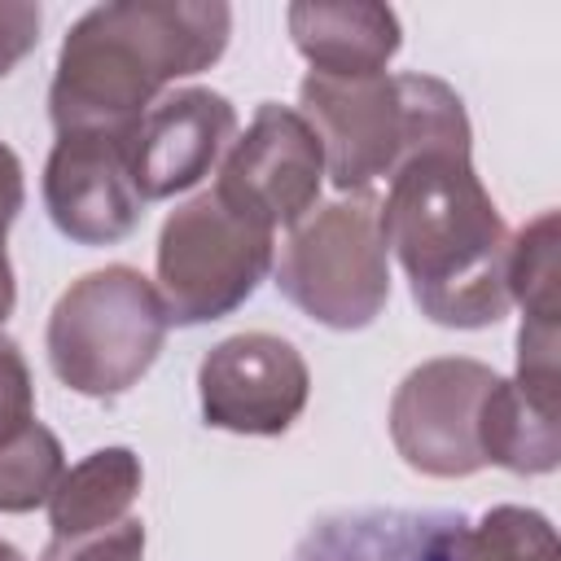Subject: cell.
<instances>
[{"instance_id": "1", "label": "cell", "mask_w": 561, "mask_h": 561, "mask_svg": "<svg viewBox=\"0 0 561 561\" xmlns=\"http://www.w3.org/2000/svg\"><path fill=\"white\" fill-rule=\"evenodd\" d=\"M232 35L224 0H110L61 39L48 118L57 136H131L175 79L210 70Z\"/></svg>"}, {"instance_id": "2", "label": "cell", "mask_w": 561, "mask_h": 561, "mask_svg": "<svg viewBox=\"0 0 561 561\" xmlns=\"http://www.w3.org/2000/svg\"><path fill=\"white\" fill-rule=\"evenodd\" d=\"M381 232L425 320L491 329L508 316L513 232L482 188L469 149L412 158L386 188Z\"/></svg>"}, {"instance_id": "3", "label": "cell", "mask_w": 561, "mask_h": 561, "mask_svg": "<svg viewBox=\"0 0 561 561\" xmlns=\"http://www.w3.org/2000/svg\"><path fill=\"white\" fill-rule=\"evenodd\" d=\"M298 114L324 149V175L342 193H373L390 184L412 158L438 149H473L465 101L438 75H368L298 83Z\"/></svg>"}, {"instance_id": "4", "label": "cell", "mask_w": 561, "mask_h": 561, "mask_svg": "<svg viewBox=\"0 0 561 561\" xmlns=\"http://www.w3.org/2000/svg\"><path fill=\"white\" fill-rule=\"evenodd\" d=\"M167 307L158 285L127 263L83 272L48 311L44 351L53 377L88 399L127 394L162 355Z\"/></svg>"}, {"instance_id": "5", "label": "cell", "mask_w": 561, "mask_h": 561, "mask_svg": "<svg viewBox=\"0 0 561 561\" xmlns=\"http://www.w3.org/2000/svg\"><path fill=\"white\" fill-rule=\"evenodd\" d=\"M276 289L316 324L355 333L390 302V250L381 232V202L346 193L311 210L272 263Z\"/></svg>"}, {"instance_id": "6", "label": "cell", "mask_w": 561, "mask_h": 561, "mask_svg": "<svg viewBox=\"0 0 561 561\" xmlns=\"http://www.w3.org/2000/svg\"><path fill=\"white\" fill-rule=\"evenodd\" d=\"M276 263V232L215 188L180 202L158 232V294L171 324L232 316Z\"/></svg>"}, {"instance_id": "7", "label": "cell", "mask_w": 561, "mask_h": 561, "mask_svg": "<svg viewBox=\"0 0 561 561\" xmlns=\"http://www.w3.org/2000/svg\"><path fill=\"white\" fill-rule=\"evenodd\" d=\"M500 373L482 359L443 355L416 364L390 399V443L412 473L469 478L486 469L482 425Z\"/></svg>"}, {"instance_id": "8", "label": "cell", "mask_w": 561, "mask_h": 561, "mask_svg": "<svg viewBox=\"0 0 561 561\" xmlns=\"http://www.w3.org/2000/svg\"><path fill=\"white\" fill-rule=\"evenodd\" d=\"M324 149L311 123L280 101H263L250 127L228 145L219 180L210 184L224 202L254 215L272 232H294L320 202Z\"/></svg>"}, {"instance_id": "9", "label": "cell", "mask_w": 561, "mask_h": 561, "mask_svg": "<svg viewBox=\"0 0 561 561\" xmlns=\"http://www.w3.org/2000/svg\"><path fill=\"white\" fill-rule=\"evenodd\" d=\"M311 394L302 351L280 333H232L215 342L197 364L202 421L210 430L276 438L285 434Z\"/></svg>"}, {"instance_id": "10", "label": "cell", "mask_w": 561, "mask_h": 561, "mask_svg": "<svg viewBox=\"0 0 561 561\" xmlns=\"http://www.w3.org/2000/svg\"><path fill=\"white\" fill-rule=\"evenodd\" d=\"M44 206L75 245H118L136 232L145 197L131 175V136L70 131L44 162Z\"/></svg>"}, {"instance_id": "11", "label": "cell", "mask_w": 561, "mask_h": 561, "mask_svg": "<svg viewBox=\"0 0 561 561\" xmlns=\"http://www.w3.org/2000/svg\"><path fill=\"white\" fill-rule=\"evenodd\" d=\"M237 140V110L215 88H171L131 131V175L145 202L197 188Z\"/></svg>"}, {"instance_id": "12", "label": "cell", "mask_w": 561, "mask_h": 561, "mask_svg": "<svg viewBox=\"0 0 561 561\" xmlns=\"http://www.w3.org/2000/svg\"><path fill=\"white\" fill-rule=\"evenodd\" d=\"M465 526L447 508H342L311 522L289 561H456Z\"/></svg>"}, {"instance_id": "13", "label": "cell", "mask_w": 561, "mask_h": 561, "mask_svg": "<svg viewBox=\"0 0 561 561\" xmlns=\"http://www.w3.org/2000/svg\"><path fill=\"white\" fill-rule=\"evenodd\" d=\"M294 48L311 61V75L368 79L386 75L403 44L399 13L373 0H298L285 9Z\"/></svg>"}, {"instance_id": "14", "label": "cell", "mask_w": 561, "mask_h": 561, "mask_svg": "<svg viewBox=\"0 0 561 561\" xmlns=\"http://www.w3.org/2000/svg\"><path fill=\"white\" fill-rule=\"evenodd\" d=\"M145 469L131 447H96L79 465H66L53 500H48V526L53 539L105 530L123 517H131V504L140 500Z\"/></svg>"}, {"instance_id": "15", "label": "cell", "mask_w": 561, "mask_h": 561, "mask_svg": "<svg viewBox=\"0 0 561 561\" xmlns=\"http://www.w3.org/2000/svg\"><path fill=\"white\" fill-rule=\"evenodd\" d=\"M66 473L61 438L31 421L9 443H0V513H35L53 500L57 482Z\"/></svg>"}, {"instance_id": "16", "label": "cell", "mask_w": 561, "mask_h": 561, "mask_svg": "<svg viewBox=\"0 0 561 561\" xmlns=\"http://www.w3.org/2000/svg\"><path fill=\"white\" fill-rule=\"evenodd\" d=\"M456 561H561V548L539 508L495 504L465 526Z\"/></svg>"}, {"instance_id": "17", "label": "cell", "mask_w": 561, "mask_h": 561, "mask_svg": "<svg viewBox=\"0 0 561 561\" xmlns=\"http://www.w3.org/2000/svg\"><path fill=\"white\" fill-rule=\"evenodd\" d=\"M39 561H145V522L123 517L105 530L70 535V539H48Z\"/></svg>"}, {"instance_id": "18", "label": "cell", "mask_w": 561, "mask_h": 561, "mask_svg": "<svg viewBox=\"0 0 561 561\" xmlns=\"http://www.w3.org/2000/svg\"><path fill=\"white\" fill-rule=\"evenodd\" d=\"M31 421H35V381L26 355L13 337L0 333V443H9Z\"/></svg>"}, {"instance_id": "19", "label": "cell", "mask_w": 561, "mask_h": 561, "mask_svg": "<svg viewBox=\"0 0 561 561\" xmlns=\"http://www.w3.org/2000/svg\"><path fill=\"white\" fill-rule=\"evenodd\" d=\"M39 4L26 0H0V79L39 44Z\"/></svg>"}, {"instance_id": "20", "label": "cell", "mask_w": 561, "mask_h": 561, "mask_svg": "<svg viewBox=\"0 0 561 561\" xmlns=\"http://www.w3.org/2000/svg\"><path fill=\"white\" fill-rule=\"evenodd\" d=\"M26 202V180H22V158L0 140V232L13 228L18 210Z\"/></svg>"}, {"instance_id": "21", "label": "cell", "mask_w": 561, "mask_h": 561, "mask_svg": "<svg viewBox=\"0 0 561 561\" xmlns=\"http://www.w3.org/2000/svg\"><path fill=\"white\" fill-rule=\"evenodd\" d=\"M4 237H9V232H0V324H4V320L13 316V307H18V280H13V263H9Z\"/></svg>"}, {"instance_id": "22", "label": "cell", "mask_w": 561, "mask_h": 561, "mask_svg": "<svg viewBox=\"0 0 561 561\" xmlns=\"http://www.w3.org/2000/svg\"><path fill=\"white\" fill-rule=\"evenodd\" d=\"M0 561H26V557H22L13 543H4V539H0Z\"/></svg>"}]
</instances>
